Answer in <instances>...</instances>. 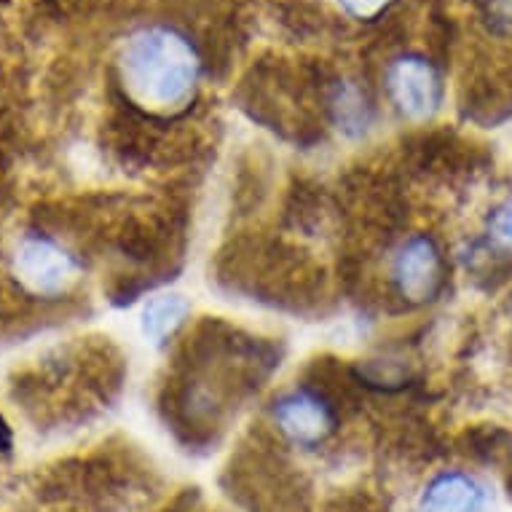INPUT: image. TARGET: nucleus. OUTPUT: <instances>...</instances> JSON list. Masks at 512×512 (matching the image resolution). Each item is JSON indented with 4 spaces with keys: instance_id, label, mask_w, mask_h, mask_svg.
Returning a JSON list of instances; mask_svg holds the SVG:
<instances>
[{
    "instance_id": "1",
    "label": "nucleus",
    "mask_w": 512,
    "mask_h": 512,
    "mask_svg": "<svg viewBox=\"0 0 512 512\" xmlns=\"http://www.w3.org/2000/svg\"><path fill=\"white\" fill-rule=\"evenodd\" d=\"M126 100L151 116H180L202 92L204 57L183 27L153 19L129 30L116 57Z\"/></svg>"
},
{
    "instance_id": "2",
    "label": "nucleus",
    "mask_w": 512,
    "mask_h": 512,
    "mask_svg": "<svg viewBox=\"0 0 512 512\" xmlns=\"http://www.w3.org/2000/svg\"><path fill=\"white\" fill-rule=\"evenodd\" d=\"M384 94L397 116L424 124L443 108L445 84L435 62L421 51H400L384 68Z\"/></svg>"
},
{
    "instance_id": "3",
    "label": "nucleus",
    "mask_w": 512,
    "mask_h": 512,
    "mask_svg": "<svg viewBox=\"0 0 512 512\" xmlns=\"http://www.w3.org/2000/svg\"><path fill=\"white\" fill-rule=\"evenodd\" d=\"M392 285L411 306H427L443 293L448 266L440 244L427 234H413L392 255Z\"/></svg>"
},
{
    "instance_id": "4",
    "label": "nucleus",
    "mask_w": 512,
    "mask_h": 512,
    "mask_svg": "<svg viewBox=\"0 0 512 512\" xmlns=\"http://www.w3.org/2000/svg\"><path fill=\"white\" fill-rule=\"evenodd\" d=\"M14 277L27 293L57 298L78 279V261L49 236H25L14 252Z\"/></svg>"
},
{
    "instance_id": "5",
    "label": "nucleus",
    "mask_w": 512,
    "mask_h": 512,
    "mask_svg": "<svg viewBox=\"0 0 512 512\" xmlns=\"http://www.w3.org/2000/svg\"><path fill=\"white\" fill-rule=\"evenodd\" d=\"M271 421L287 443L295 448H319L336 432L333 405L314 389H287L271 405Z\"/></svg>"
},
{
    "instance_id": "6",
    "label": "nucleus",
    "mask_w": 512,
    "mask_h": 512,
    "mask_svg": "<svg viewBox=\"0 0 512 512\" xmlns=\"http://www.w3.org/2000/svg\"><path fill=\"white\" fill-rule=\"evenodd\" d=\"M488 507V486L467 470L437 472L416 499V512H488Z\"/></svg>"
},
{
    "instance_id": "7",
    "label": "nucleus",
    "mask_w": 512,
    "mask_h": 512,
    "mask_svg": "<svg viewBox=\"0 0 512 512\" xmlns=\"http://www.w3.org/2000/svg\"><path fill=\"white\" fill-rule=\"evenodd\" d=\"M188 311L191 306L180 293L153 295L140 314V330H143L145 341L151 346L169 344V338H175L177 330L185 325Z\"/></svg>"
},
{
    "instance_id": "8",
    "label": "nucleus",
    "mask_w": 512,
    "mask_h": 512,
    "mask_svg": "<svg viewBox=\"0 0 512 512\" xmlns=\"http://www.w3.org/2000/svg\"><path fill=\"white\" fill-rule=\"evenodd\" d=\"M328 110L336 126L346 135H362L373 121V105L368 94L352 78H338L330 86Z\"/></svg>"
},
{
    "instance_id": "9",
    "label": "nucleus",
    "mask_w": 512,
    "mask_h": 512,
    "mask_svg": "<svg viewBox=\"0 0 512 512\" xmlns=\"http://www.w3.org/2000/svg\"><path fill=\"white\" fill-rule=\"evenodd\" d=\"M486 239L488 247L496 255L512 258V194L504 196L502 202H496L491 212H488Z\"/></svg>"
},
{
    "instance_id": "10",
    "label": "nucleus",
    "mask_w": 512,
    "mask_h": 512,
    "mask_svg": "<svg viewBox=\"0 0 512 512\" xmlns=\"http://www.w3.org/2000/svg\"><path fill=\"white\" fill-rule=\"evenodd\" d=\"M395 3L397 0H338V9L357 22H373V19L384 17Z\"/></svg>"
},
{
    "instance_id": "11",
    "label": "nucleus",
    "mask_w": 512,
    "mask_h": 512,
    "mask_svg": "<svg viewBox=\"0 0 512 512\" xmlns=\"http://www.w3.org/2000/svg\"><path fill=\"white\" fill-rule=\"evenodd\" d=\"M510 314H512V301H510Z\"/></svg>"
},
{
    "instance_id": "12",
    "label": "nucleus",
    "mask_w": 512,
    "mask_h": 512,
    "mask_svg": "<svg viewBox=\"0 0 512 512\" xmlns=\"http://www.w3.org/2000/svg\"><path fill=\"white\" fill-rule=\"evenodd\" d=\"M510 456H512V448H510Z\"/></svg>"
}]
</instances>
